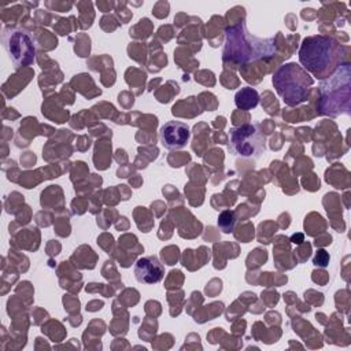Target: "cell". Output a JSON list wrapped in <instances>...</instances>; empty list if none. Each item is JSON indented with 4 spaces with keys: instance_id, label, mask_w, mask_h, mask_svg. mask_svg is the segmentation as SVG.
<instances>
[{
    "instance_id": "52a82bcc",
    "label": "cell",
    "mask_w": 351,
    "mask_h": 351,
    "mask_svg": "<svg viewBox=\"0 0 351 351\" xmlns=\"http://www.w3.org/2000/svg\"><path fill=\"white\" fill-rule=\"evenodd\" d=\"M134 276L138 282L156 284L165 276V269L155 255L140 258L134 265Z\"/></svg>"
},
{
    "instance_id": "30bf717a",
    "label": "cell",
    "mask_w": 351,
    "mask_h": 351,
    "mask_svg": "<svg viewBox=\"0 0 351 351\" xmlns=\"http://www.w3.org/2000/svg\"><path fill=\"white\" fill-rule=\"evenodd\" d=\"M314 265H319V266H326L328 265V262H329V255L324 251V250H319V251H317V254H315V256H314Z\"/></svg>"
},
{
    "instance_id": "277c9868",
    "label": "cell",
    "mask_w": 351,
    "mask_h": 351,
    "mask_svg": "<svg viewBox=\"0 0 351 351\" xmlns=\"http://www.w3.org/2000/svg\"><path fill=\"white\" fill-rule=\"evenodd\" d=\"M229 137L230 151L243 158H258L266 148L265 134L252 123L232 128Z\"/></svg>"
},
{
    "instance_id": "5b68a950",
    "label": "cell",
    "mask_w": 351,
    "mask_h": 351,
    "mask_svg": "<svg viewBox=\"0 0 351 351\" xmlns=\"http://www.w3.org/2000/svg\"><path fill=\"white\" fill-rule=\"evenodd\" d=\"M4 45L10 53V58L14 60L15 64H29L34 56V48L30 41V37L21 32H10L4 33L3 36Z\"/></svg>"
},
{
    "instance_id": "ba28073f",
    "label": "cell",
    "mask_w": 351,
    "mask_h": 351,
    "mask_svg": "<svg viewBox=\"0 0 351 351\" xmlns=\"http://www.w3.org/2000/svg\"><path fill=\"white\" fill-rule=\"evenodd\" d=\"M234 103L241 110H252L259 103V95L255 89H252L250 86H245V88H241L236 93Z\"/></svg>"
},
{
    "instance_id": "8992f818",
    "label": "cell",
    "mask_w": 351,
    "mask_h": 351,
    "mask_svg": "<svg viewBox=\"0 0 351 351\" xmlns=\"http://www.w3.org/2000/svg\"><path fill=\"white\" fill-rule=\"evenodd\" d=\"M159 138L165 148L180 149L189 140V128L181 121H169L160 128Z\"/></svg>"
},
{
    "instance_id": "9c48e42d",
    "label": "cell",
    "mask_w": 351,
    "mask_h": 351,
    "mask_svg": "<svg viewBox=\"0 0 351 351\" xmlns=\"http://www.w3.org/2000/svg\"><path fill=\"white\" fill-rule=\"evenodd\" d=\"M234 223H236V215L233 211L230 210H225L219 214L218 217V228L223 232V233H230L234 229Z\"/></svg>"
},
{
    "instance_id": "3957f363",
    "label": "cell",
    "mask_w": 351,
    "mask_h": 351,
    "mask_svg": "<svg viewBox=\"0 0 351 351\" xmlns=\"http://www.w3.org/2000/svg\"><path fill=\"white\" fill-rule=\"evenodd\" d=\"M321 95L324 101L328 100L329 104L322 112L329 115L341 114L343 110L348 112L350 108V66L348 63L340 64L333 75L321 84Z\"/></svg>"
},
{
    "instance_id": "6da1fadb",
    "label": "cell",
    "mask_w": 351,
    "mask_h": 351,
    "mask_svg": "<svg viewBox=\"0 0 351 351\" xmlns=\"http://www.w3.org/2000/svg\"><path fill=\"white\" fill-rule=\"evenodd\" d=\"M344 49L346 47L339 45L330 37L311 36L303 40L299 60L304 70L311 71L315 77H324L340 66Z\"/></svg>"
},
{
    "instance_id": "7a4b0ae2",
    "label": "cell",
    "mask_w": 351,
    "mask_h": 351,
    "mask_svg": "<svg viewBox=\"0 0 351 351\" xmlns=\"http://www.w3.org/2000/svg\"><path fill=\"white\" fill-rule=\"evenodd\" d=\"M273 85L285 104L296 106L307 100L313 78L296 63L281 66L273 75Z\"/></svg>"
}]
</instances>
